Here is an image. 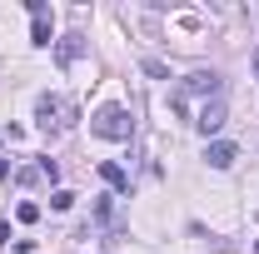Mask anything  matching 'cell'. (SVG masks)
I'll return each mask as SVG.
<instances>
[{"mask_svg":"<svg viewBox=\"0 0 259 254\" xmlns=\"http://www.w3.org/2000/svg\"><path fill=\"white\" fill-rule=\"evenodd\" d=\"M95 220L115 229V199H95Z\"/></svg>","mask_w":259,"mask_h":254,"instance_id":"9c48e42d","label":"cell"},{"mask_svg":"<svg viewBox=\"0 0 259 254\" xmlns=\"http://www.w3.org/2000/svg\"><path fill=\"white\" fill-rule=\"evenodd\" d=\"M30 40L35 45H50V40H55V25H50V5H45V0H30Z\"/></svg>","mask_w":259,"mask_h":254,"instance_id":"3957f363","label":"cell"},{"mask_svg":"<svg viewBox=\"0 0 259 254\" xmlns=\"http://www.w3.org/2000/svg\"><path fill=\"white\" fill-rule=\"evenodd\" d=\"M140 70H145V75H150V80H169V70H164L160 60H140Z\"/></svg>","mask_w":259,"mask_h":254,"instance_id":"8fae6325","label":"cell"},{"mask_svg":"<svg viewBox=\"0 0 259 254\" xmlns=\"http://www.w3.org/2000/svg\"><path fill=\"white\" fill-rule=\"evenodd\" d=\"M225 120H229L225 100H204V110H199V120H194V125L204 130V135H220V130H225Z\"/></svg>","mask_w":259,"mask_h":254,"instance_id":"5b68a950","label":"cell"},{"mask_svg":"<svg viewBox=\"0 0 259 254\" xmlns=\"http://www.w3.org/2000/svg\"><path fill=\"white\" fill-rule=\"evenodd\" d=\"M220 85H225V80H220L214 70H199V75H190V80H185V95H204V100H220Z\"/></svg>","mask_w":259,"mask_h":254,"instance_id":"277c9868","label":"cell"},{"mask_svg":"<svg viewBox=\"0 0 259 254\" xmlns=\"http://www.w3.org/2000/svg\"><path fill=\"white\" fill-rule=\"evenodd\" d=\"M239 159V145H229V140H214V145H204V164L209 170H229Z\"/></svg>","mask_w":259,"mask_h":254,"instance_id":"8992f818","label":"cell"},{"mask_svg":"<svg viewBox=\"0 0 259 254\" xmlns=\"http://www.w3.org/2000/svg\"><path fill=\"white\" fill-rule=\"evenodd\" d=\"M100 180H105V185H110L115 194H125V190H130V175L120 170V164H115V159H105V164H100Z\"/></svg>","mask_w":259,"mask_h":254,"instance_id":"ba28073f","label":"cell"},{"mask_svg":"<svg viewBox=\"0 0 259 254\" xmlns=\"http://www.w3.org/2000/svg\"><path fill=\"white\" fill-rule=\"evenodd\" d=\"M254 80H259V55H254Z\"/></svg>","mask_w":259,"mask_h":254,"instance_id":"9a60e30c","label":"cell"},{"mask_svg":"<svg viewBox=\"0 0 259 254\" xmlns=\"http://www.w3.org/2000/svg\"><path fill=\"white\" fill-rule=\"evenodd\" d=\"M70 204H75V194H70V190H55V194H50V209H70Z\"/></svg>","mask_w":259,"mask_h":254,"instance_id":"4fadbf2b","label":"cell"},{"mask_svg":"<svg viewBox=\"0 0 259 254\" xmlns=\"http://www.w3.org/2000/svg\"><path fill=\"white\" fill-rule=\"evenodd\" d=\"M5 175H10V164H5V159H0V180H5Z\"/></svg>","mask_w":259,"mask_h":254,"instance_id":"5bb4252c","label":"cell"},{"mask_svg":"<svg viewBox=\"0 0 259 254\" xmlns=\"http://www.w3.org/2000/svg\"><path fill=\"white\" fill-rule=\"evenodd\" d=\"M90 130H95L100 140H130L135 135V115H130L125 105H105L95 120H90Z\"/></svg>","mask_w":259,"mask_h":254,"instance_id":"6da1fadb","label":"cell"},{"mask_svg":"<svg viewBox=\"0 0 259 254\" xmlns=\"http://www.w3.org/2000/svg\"><path fill=\"white\" fill-rule=\"evenodd\" d=\"M15 220H20V224H35V220H40V204H30V199L15 204Z\"/></svg>","mask_w":259,"mask_h":254,"instance_id":"30bf717a","label":"cell"},{"mask_svg":"<svg viewBox=\"0 0 259 254\" xmlns=\"http://www.w3.org/2000/svg\"><path fill=\"white\" fill-rule=\"evenodd\" d=\"M80 55H85V35H65L60 45H55V60L60 65H75Z\"/></svg>","mask_w":259,"mask_h":254,"instance_id":"52a82bcc","label":"cell"},{"mask_svg":"<svg viewBox=\"0 0 259 254\" xmlns=\"http://www.w3.org/2000/svg\"><path fill=\"white\" fill-rule=\"evenodd\" d=\"M35 120H40V130H70L75 125V105L70 100H55V95H40Z\"/></svg>","mask_w":259,"mask_h":254,"instance_id":"7a4b0ae2","label":"cell"},{"mask_svg":"<svg viewBox=\"0 0 259 254\" xmlns=\"http://www.w3.org/2000/svg\"><path fill=\"white\" fill-rule=\"evenodd\" d=\"M35 170H40V180H50V185H55V180H60V164H55V159H40V164H35Z\"/></svg>","mask_w":259,"mask_h":254,"instance_id":"7c38bea8","label":"cell"}]
</instances>
